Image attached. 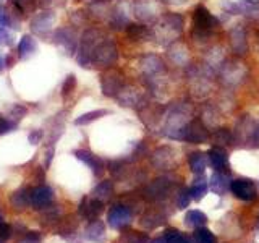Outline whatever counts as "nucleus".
<instances>
[{
	"label": "nucleus",
	"instance_id": "nucleus-17",
	"mask_svg": "<svg viewBox=\"0 0 259 243\" xmlns=\"http://www.w3.org/2000/svg\"><path fill=\"white\" fill-rule=\"evenodd\" d=\"M113 194V185L110 180H102L99 185L96 186L94 191H93V198L99 199V201H107L110 196Z\"/></svg>",
	"mask_w": 259,
	"mask_h": 243
},
{
	"label": "nucleus",
	"instance_id": "nucleus-42",
	"mask_svg": "<svg viewBox=\"0 0 259 243\" xmlns=\"http://www.w3.org/2000/svg\"><path fill=\"white\" fill-rule=\"evenodd\" d=\"M0 208H2V205H0Z\"/></svg>",
	"mask_w": 259,
	"mask_h": 243
},
{
	"label": "nucleus",
	"instance_id": "nucleus-28",
	"mask_svg": "<svg viewBox=\"0 0 259 243\" xmlns=\"http://www.w3.org/2000/svg\"><path fill=\"white\" fill-rule=\"evenodd\" d=\"M165 241L167 243H188V240L185 238V235L180 233L178 230H168L165 233Z\"/></svg>",
	"mask_w": 259,
	"mask_h": 243
},
{
	"label": "nucleus",
	"instance_id": "nucleus-14",
	"mask_svg": "<svg viewBox=\"0 0 259 243\" xmlns=\"http://www.w3.org/2000/svg\"><path fill=\"white\" fill-rule=\"evenodd\" d=\"M209 157V164L212 166V169H215L217 172L224 170L227 166H229V156L222 148H212L207 154Z\"/></svg>",
	"mask_w": 259,
	"mask_h": 243
},
{
	"label": "nucleus",
	"instance_id": "nucleus-21",
	"mask_svg": "<svg viewBox=\"0 0 259 243\" xmlns=\"http://www.w3.org/2000/svg\"><path fill=\"white\" fill-rule=\"evenodd\" d=\"M207 190H209V185L206 182H196L193 186H191V190H190V194H191V198L193 199H196V201H201L202 198L207 194Z\"/></svg>",
	"mask_w": 259,
	"mask_h": 243
},
{
	"label": "nucleus",
	"instance_id": "nucleus-19",
	"mask_svg": "<svg viewBox=\"0 0 259 243\" xmlns=\"http://www.w3.org/2000/svg\"><path fill=\"white\" fill-rule=\"evenodd\" d=\"M42 211V217H40V222H42L44 225H52L55 224L57 221H59L60 217V209L59 208H52V206H47Z\"/></svg>",
	"mask_w": 259,
	"mask_h": 243
},
{
	"label": "nucleus",
	"instance_id": "nucleus-22",
	"mask_svg": "<svg viewBox=\"0 0 259 243\" xmlns=\"http://www.w3.org/2000/svg\"><path fill=\"white\" fill-rule=\"evenodd\" d=\"M194 241L196 243H215V235L207 229H198L194 233Z\"/></svg>",
	"mask_w": 259,
	"mask_h": 243
},
{
	"label": "nucleus",
	"instance_id": "nucleus-37",
	"mask_svg": "<svg viewBox=\"0 0 259 243\" xmlns=\"http://www.w3.org/2000/svg\"><path fill=\"white\" fill-rule=\"evenodd\" d=\"M34 182H37L39 185H42V182H44V169L42 167H36V170H34Z\"/></svg>",
	"mask_w": 259,
	"mask_h": 243
},
{
	"label": "nucleus",
	"instance_id": "nucleus-23",
	"mask_svg": "<svg viewBox=\"0 0 259 243\" xmlns=\"http://www.w3.org/2000/svg\"><path fill=\"white\" fill-rule=\"evenodd\" d=\"M13 7L18 10V13H26L34 10L36 7V0H12Z\"/></svg>",
	"mask_w": 259,
	"mask_h": 243
},
{
	"label": "nucleus",
	"instance_id": "nucleus-12",
	"mask_svg": "<svg viewBox=\"0 0 259 243\" xmlns=\"http://www.w3.org/2000/svg\"><path fill=\"white\" fill-rule=\"evenodd\" d=\"M84 237L88 240H91L94 243H101L105 240V225L99 219H94V221L89 222V225L86 227Z\"/></svg>",
	"mask_w": 259,
	"mask_h": 243
},
{
	"label": "nucleus",
	"instance_id": "nucleus-35",
	"mask_svg": "<svg viewBox=\"0 0 259 243\" xmlns=\"http://www.w3.org/2000/svg\"><path fill=\"white\" fill-rule=\"evenodd\" d=\"M13 43L12 34L5 28H0V46H10Z\"/></svg>",
	"mask_w": 259,
	"mask_h": 243
},
{
	"label": "nucleus",
	"instance_id": "nucleus-20",
	"mask_svg": "<svg viewBox=\"0 0 259 243\" xmlns=\"http://www.w3.org/2000/svg\"><path fill=\"white\" fill-rule=\"evenodd\" d=\"M104 115H107V110H93V112H88L84 113V115H81L75 120V124L76 125H88V124H91V122L97 120V118H101Z\"/></svg>",
	"mask_w": 259,
	"mask_h": 243
},
{
	"label": "nucleus",
	"instance_id": "nucleus-4",
	"mask_svg": "<svg viewBox=\"0 0 259 243\" xmlns=\"http://www.w3.org/2000/svg\"><path fill=\"white\" fill-rule=\"evenodd\" d=\"M230 190L235 196L241 201H253L256 198V188H254L253 182L248 180V178H237V180H232Z\"/></svg>",
	"mask_w": 259,
	"mask_h": 243
},
{
	"label": "nucleus",
	"instance_id": "nucleus-26",
	"mask_svg": "<svg viewBox=\"0 0 259 243\" xmlns=\"http://www.w3.org/2000/svg\"><path fill=\"white\" fill-rule=\"evenodd\" d=\"M42 241V233L31 230V232H24L23 237L18 240V243H40Z\"/></svg>",
	"mask_w": 259,
	"mask_h": 243
},
{
	"label": "nucleus",
	"instance_id": "nucleus-33",
	"mask_svg": "<svg viewBox=\"0 0 259 243\" xmlns=\"http://www.w3.org/2000/svg\"><path fill=\"white\" fill-rule=\"evenodd\" d=\"M42 136H44V132L42 130H32V132L28 135V140L31 144H39L40 141H42Z\"/></svg>",
	"mask_w": 259,
	"mask_h": 243
},
{
	"label": "nucleus",
	"instance_id": "nucleus-36",
	"mask_svg": "<svg viewBox=\"0 0 259 243\" xmlns=\"http://www.w3.org/2000/svg\"><path fill=\"white\" fill-rule=\"evenodd\" d=\"M10 24V18H8V13L4 10V7L0 5V28H7Z\"/></svg>",
	"mask_w": 259,
	"mask_h": 243
},
{
	"label": "nucleus",
	"instance_id": "nucleus-24",
	"mask_svg": "<svg viewBox=\"0 0 259 243\" xmlns=\"http://www.w3.org/2000/svg\"><path fill=\"white\" fill-rule=\"evenodd\" d=\"M146 241H148V235L140 232H128L121 238V243H146Z\"/></svg>",
	"mask_w": 259,
	"mask_h": 243
},
{
	"label": "nucleus",
	"instance_id": "nucleus-32",
	"mask_svg": "<svg viewBox=\"0 0 259 243\" xmlns=\"http://www.w3.org/2000/svg\"><path fill=\"white\" fill-rule=\"evenodd\" d=\"M190 199H191V194L190 191H186V190H182L180 194H178V201H177V205L180 209H185L186 206L190 205Z\"/></svg>",
	"mask_w": 259,
	"mask_h": 243
},
{
	"label": "nucleus",
	"instance_id": "nucleus-41",
	"mask_svg": "<svg viewBox=\"0 0 259 243\" xmlns=\"http://www.w3.org/2000/svg\"><path fill=\"white\" fill-rule=\"evenodd\" d=\"M2 224H4V219H2V217H0V225H2Z\"/></svg>",
	"mask_w": 259,
	"mask_h": 243
},
{
	"label": "nucleus",
	"instance_id": "nucleus-43",
	"mask_svg": "<svg viewBox=\"0 0 259 243\" xmlns=\"http://www.w3.org/2000/svg\"><path fill=\"white\" fill-rule=\"evenodd\" d=\"M0 2H2V0H0Z\"/></svg>",
	"mask_w": 259,
	"mask_h": 243
},
{
	"label": "nucleus",
	"instance_id": "nucleus-9",
	"mask_svg": "<svg viewBox=\"0 0 259 243\" xmlns=\"http://www.w3.org/2000/svg\"><path fill=\"white\" fill-rule=\"evenodd\" d=\"M29 191L31 190L28 188V186H20L18 190L10 194V205L15 211H24L31 205Z\"/></svg>",
	"mask_w": 259,
	"mask_h": 243
},
{
	"label": "nucleus",
	"instance_id": "nucleus-38",
	"mask_svg": "<svg viewBox=\"0 0 259 243\" xmlns=\"http://www.w3.org/2000/svg\"><path fill=\"white\" fill-rule=\"evenodd\" d=\"M4 68H5V59H4L2 55H0V71H2Z\"/></svg>",
	"mask_w": 259,
	"mask_h": 243
},
{
	"label": "nucleus",
	"instance_id": "nucleus-15",
	"mask_svg": "<svg viewBox=\"0 0 259 243\" xmlns=\"http://www.w3.org/2000/svg\"><path fill=\"white\" fill-rule=\"evenodd\" d=\"M230 183L232 182L229 180V177L221 174V172H215L209 180V188L212 193L219 194V196H222V194L230 188Z\"/></svg>",
	"mask_w": 259,
	"mask_h": 243
},
{
	"label": "nucleus",
	"instance_id": "nucleus-29",
	"mask_svg": "<svg viewBox=\"0 0 259 243\" xmlns=\"http://www.w3.org/2000/svg\"><path fill=\"white\" fill-rule=\"evenodd\" d=\"M16 128V122L10 120V118H5V117H0V135H7L10 132H15Z\"/></svg>",
	"mask_w": 259,
	"mask_h": 243
},
{
	"label": "nucleus",
	"instance_id": "nucleus-30",
	"mask_svg": "<svg viewBox=\"0 0 259 243\" xmlns=\"http://www.w3.org/2000/svg\"><path fill=\"white\" fill-rule=\"evenodd\" d=\"M75 86H76V76H75V75H68L67 78H65V81H63L62 94H63V96L71 94V91L75 89Z\"/></svg>",
	"mask_w": 259,
	"mask_h": 243
},
{
	"label": "nucleus",
	"instance_id": "nucleus-40",
	"mask_svg": "<svg viewBox=\"0 0 259 243\" xmlns=\"http://www.w3.org/2000/svg\"><path fill=\"white\" fill-rule=\"evenodd\" d=\"M246 2H249V4H257L259 0H246Z\"/></svg>",
	"mask_w": 259,
	"mask_h": 243
},
{
	"label": "nucleus",
	"instance_id": "nucleus-8",
	"mask_svg": "<svg viewBox=\"0 0 259 243\" xmlns=\"http://www.w3.org/2000/svg\"><path fill=\"white\" fill-rule=\"evenodd\" d=\"M102 209H104V202L102 201L96 199V198H91V199L84 198L83 201H81V205H79V214L83 217H86L88 221H94V219L99 217V214L102 213Z\"/></svg>",
	"mask_w": 259,
	"mask_h": 243
},
{
	"label": "nucleus",
	"instance_id": "nucleus-39",
	"mask_svg": "<svg viewBox=\"0 0 259 243\" xmlns=\"http://www.w3.org/2000/svg\"><path fill=\"white\" fill-rule=\"evenodd\" d=\"M152 243H167V241H165V238H164V240H156V241H152Z\"/></svg>",
	"mask_w": 259,
	"mask_h": 243
},
{
	"label": "nucleus",
	"instance_id": "nucleus-16",
	"mask_svg": "<svg viewBox=\"0 0 259 243\" xmlns=\"http://www.w3.org/2000/svg\"><path fill=\"white\" fill-rule=\"evenodd\" d=\"M185 222H186V225H188V227H193V229H201L202 225H206L207 216L202 213V211L193 209V211H188V213H186Z\"/></svg>",
	"mask_w": 259,
	"mask_h": 243
},
{
	"label": "nucleus",
	"instance_id": "nucleus-5",
	"mask_svg": "<svg viewBox=\"0 0 259 243\" xmlns=\"http://www.w3.org/2000/svg\"><path fill=\"white\" fill-rule=\"evenodd\" d=\"M207 130L202 127L199 122H191L190 125H186L183 130H182V135L178 138H182V140H186L190 143H204L207 140Z\"/></svg>",
	"mask_w": 259,
	"mask_h": 243
},
{
	"label": "nucleus",
	"instance_id": "nucleus-27",
	"mask_svg": "<svg viewBox=\"0 0 259 243\" xmlns=\"http://www.w3.org/2000/svg\"><path fill=\"white\" fill-rule=\"evenodd\" d=\"M24 113H26V109H24L23 105H20V104H15L13 107L10 109V113H8V118L18 124V122L24 117Z\"/></svg>",
	"mask_w": 259,
	"mask_h": 243
},
{
	"label": "nucleus",
	"instance_id": "nucleus-31",
	"mask_svg": "<svg viewBox=\"0 0 259 243\" xmlns=\"http://www.w3.org/2000/svg\"><path fill=\"white\" fill-rule=\"evenodd\" d=\"M230 140H232V136H230L229 132H227V130H219V132H215V135H214V141L217 144L230 143Z\"/></svg>",
	"mask_w": 259,
	"mask_h": 243
},
{
	"label": "nucleus",
	"instance_id": "nucleus-13",
	"mask_svg": "<svg viewBox=\"0 0 259 243\" xmlns=\"http://www.w3.org/2000/svg\"><path fill=\"white\" fill-rule=\"evenodd\" d=\"M37 51V43H36V39L26 34V36H23L20 39V43H18V55H20V59L21 60H28L31 59L32 55L36 54Z\"/></svg>",
	"mask_w": 259,
	"mask_h": 243
},
{
	"label": "nucleus",
	"instance_id": "nucleus-11",
	"mask_svg": "<svg viewBox=\"0 0 259 243\" xmlns=\"http://www.w3.org/2000/svg\"><path fill=\"white\" fill-rule=\"evenodd\" d=\"M121 88V79L120 75L115 71H107L102 76V93L105 96H113L120 91Z\"/></svg>",
	"mask_w": 259,
	"mask_h": 243
},
{
	"label": "nucleus",
	"instance_id": "nucleus-6",
	"mask_svg": "<svg viewBox=\"0 0 259 243\" xmlns=\"http://www.w3.org/2000/svg\"><path fill=\"white\" fill-rule=\"evenodd\" d=\"M194 26H196L201 32H209L212 28H215L219 21L215 20V16L210 15L204 7H196L193 15Z\"/></svg>",
	"mask_w": 259,
	"mask_h": 243
},
{
	"label": "nucleus",
	"instance_id": "nucleus-7",
	"mask_svg": "<svg viewBox=\"0 0 259 243\" xmlns=\"http://www.w3.org/2000/svg\"><path fill=\"white\" fill-rule=\"evenodd\" d=\"M55 21V15L52 12H40L31 20V29L37 34H46L52 29V24Z\"/></svg>",
	"mask_w": 259,
	"mask_h": 243
},
{
	"label": "nucleus",
	"instance_id": "nucleus-10",
	"mask_svg": "<svg viewBox=\"0 0 259 243\" xmlns=\"http://www.w3.org/2000/svg\"><path fill=\"white\" fill-rule=\"evenodd\" d=\"M75 156L76 159H79L81 162H84L86 166L91 167V170L94 172V175H101L104 172V164L99 157H96L93 152L84 151V149H78L75 151Z\"/></svg>",
	"mask_w": 259,
	"mask_h": 243
},
{
	"label": "nucleus",
	"instance_id": "nucleus-2",
	"mask_svg": "<svg viewBox=\"0 0 259 243\" xmlns=\"http://www.w3.org/2000/svg\"><path fill=\"white\" fill-rule=\"evenodd\" d=\"M29 198H31V206L32 208H34V209H44V208L52 205L54 190L51 188V186L37 185V186H34V188H31Z\"/></svg>",
	"mask_w": 259,
	"mask_h": 243
},
{
	"label": "nucleus",
	"instance_id": "nucleus-34",
	"mask_svg": "<svg viewBox=\"0 0 259 243\" xmlns=\"http://www.w3.org/2000/svg\"><path fill=\"white\" fill-rule=\"evenodd\" d=\"M12 235V227L7 225V224H2L0 225V243H7L8 238H10Z\"/></svg>",
	"mask_w": 259,
	"mask_h": 243
},
{
	"label": "nucleus",
	"instance_id": "nucleus-1",
	"mask_svg": "<svg viewBox=\"0 0 259 243\" xmlns=\"http://www.w3.org/2000/svg\"><path fill=\"white\" fill-rule=\"evenodd\" d=\"M117 59V47L110 40H104V43L97 44L93 51L91 55V62L102 65V67H107V65H112Z\"/></svg>",
	"mask_w": 259,
	"mask_h": 243
},
{
	"label": "nucleus",
	"instance_id": "nucleus-3",
	"mask_svg": "<svg viewBox=\"0 0 259 243\" xmlns=\"http://www.w3.org/2000/svg\"><path fill=\"white\" fill-rule=\"evenodd\" d=\"M107 222L112 229L121 230L132 222V213H130V209L125 208L123 205H115V206H112L109 211Z\"/></svg>",
	"mask_w": 259,
	"mask_h": 243
},
{
	"label": "nucleus",
	"instance_id": "nucleus-18",
	"mask_svg": "<svg viewBox=\"0 0 259 243\" xmlns=\"http://www.w3.org/2000/svg\"><path fill=\"white\" fill-rule=\"evenodd\" d=\"M206 164H207V160H206V156L202 152H194L190 156V169L194 174H199V175L204 174Z\"/></svg>",
	"mask_w": 259,
	"mask_h": 243
},
{
	"label": "nucleus",
	"instance_id": "nucleus-25",
	"mask_svg": "<svg viewBox=\"0 0 259 243\" xmlns=\"http://www.w3.org/2000/svg\"><path fill=\"white\" fill-rule=\"evenodd\" d=\"M146 34H148V29H146L143 24H132V26L128 28V36L135 40L144 37Z\"/></svg>",
	"mask_w": 259,
	"mask_h": 243
}]
</instances>
